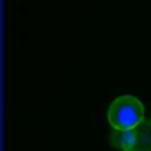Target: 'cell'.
Instances as JSON below:
<instances>
[{
  "label": "cell",
  "mask_w": 151,
  "mask_h": 151,
  "mask_svg": "<svg viewBox=\"0 0 151 151\" xmlns=\"http://www.w3.org/2000/svg\"><path fill=\"white\" fill-rule=\"evenodd\" d=\"M144 117L146 116H144L142 101L130 94L116 98L110 103L109 114H107V119H109L112 130H130V128L137 126L139 123H142Z\"/></svg>",
  "instance_id": "cell-1"
},
{
  "label": "cell",
  "mask_w": 151,
  "mask_h": 151,
  "mask_svg": "<svg viewBox=\"0 0 151 151\" xmlns=\"http://www.w3.org/2000/svg\"><path fill=\"white\" fill-rule=\"evenodd\" d=\"M109 142L119 151H151V119L144 117L130 130H112Z\"/></svg>",
  "instance_id": "cell-2"
}]
</instances>
